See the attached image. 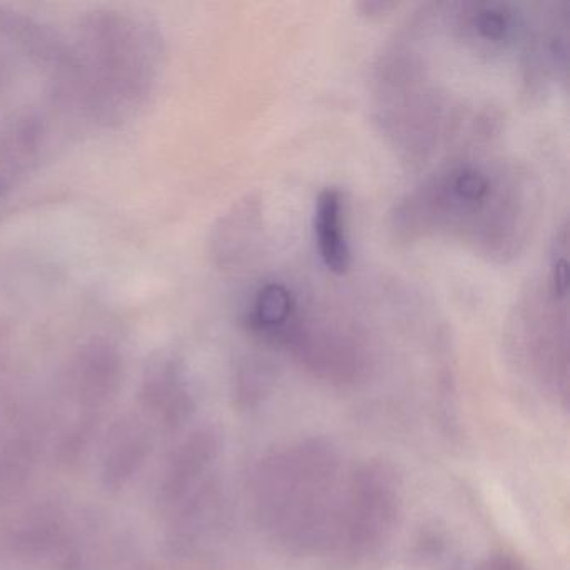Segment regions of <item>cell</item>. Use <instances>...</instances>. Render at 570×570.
Wrapping results in <instances>:
<instances>
[{
  "label": "cell",
  "mask_w": 570,
  "mask_h": 570,
  "mask_svg": "<svg viewBox=\"0 0 570 570\" xmlns=\"http://www.w3.org/2000/svg\"><path fill=\"white\" fill-rule=\"evenodd\" d=\"M529 186L505 166L450 163L413 189L393 215L400 238L452 236L492 258L515 256L529 223Z\"/></svg>",
  "instance_id": "cell-1"
},
{
  "label": "cell",
  "mask_w": 570,
  "mask_h": 570,
  "mask_svg": "<svg viewBox=\"0 0 570 570\" xmlns=\"http://www.w3.org/2000/svg\"><path fill=\"white\" fill-rule=\"evenodd\" d=\"M346 492L335 452L320 442L278 450L256 470L259 522L276 543L295 553L335 549Z\"/></svg>",
  "instance_id": "cell-2"
},
{
  "label": "cell",
  "mask_w": 570,
  "mask_h": 570,
  "mask_svg": "<svg viewBox=\"0 0 570 570\" xmlns=\"http://www.w3.org/2000/svg\"><path fill=\"white\" fill-rule=\"evenodd\" d=\"M400 512V487L392 470L380 463L353 473L336 550L350 557H368L386 542Z\"/></svg>",
  "instance_id": "cell-3"
},
{
  "label": "cell",
  "mask_w": 570,
  "mask_h": 570,
  "mask_svg": "<svg viewBox=\"0 0 570 570\" xmlns=\"http://www.w3.org/2000/svg\"><path fill=\"white\" fill-rule=\"evenodd\" d=\"M316 248L325 268L345 275L352 266V248L346 235V202L342 189L325 188L316 198L313 216Z\"/></svg>",
  "instance_id": "cell-4"
},
{
  "label": "cell",
  "mask_w": 570,
  "mask_h": 570,
  "mask_svg": "<svg viewBox=\"0 0 570 570\" xmlns=\"http://www.w3.org/2000/svg\"><path fill=\"white\" fill-rule=\"evenodd\" d=\"M148 433L141 423L125 422L112 433L105 463V476L108 485H125L148 455Z\"/></svg>",
  "instance_id": "cell-5"
},
{
  "label": "cell",
  "mask_w": 570,
  "mask_h": 570,
  "mask_svg": "<svg viewBox=\"0 0 570 570\" xmlns=\"http://www.w3.org/2000/svg\"><path fill=\"white\" fill-rule=\"evenodd\" d=\"M216 450H218V445H216L215 435L206 430L196 432L191 439L186 440L185 445L176 453L171 472L166 480L168 495H185L189 487L202 479L203 473L215 459Z\"/></svg>",
  "instance_id": "cell-6"
},
{
  "label": "cell",
  "mask_w": 570,
  "mask_h": 570,
  "mask_svg": "<svg viewBox=\"0 0 570 570\" xmlns=\"http://www.w3.org/2000/svg\"><path fill=\"white\" fill-rule=\"evenodd\" d=\"M476 570H523L517 560L507 556H497L485 560Z\"/></svg>",
  "instance_id": "cell-7"
}]
</instances>
